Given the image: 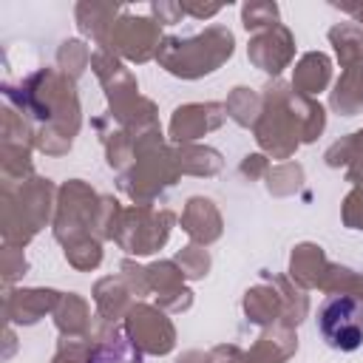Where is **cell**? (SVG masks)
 <instances>
[{"label": "cell", "instance_id": "6da1fadb", "mask_svg": "<svg viewBox=\"0 0 363 363\" xmlns=\"http://www.w3.org/2000/svg\"><path fill=\"white\" fill-rule=\"evenodd\" d=\"M318 332L329 349L354 352L363 346V303L349 295H329L318 309Z\"/></svg>", "mask_w": 363, "mask_h": 363}, {"label": "cell", "instance_id": "7a4b0ae2", "mask_svg": "<svg viewBox=\"0 0 363 363\" xmlns=\"http://www.w3.org/2000/svg\"><path fill=\"white\" fill-rule=\"evenodd\" d=\"M88 363H142V352L125 332L116 329L94 346V352L88 354Z\"/></svg>", "mask_w": 363, "mask_h": 363}]
</instances>
